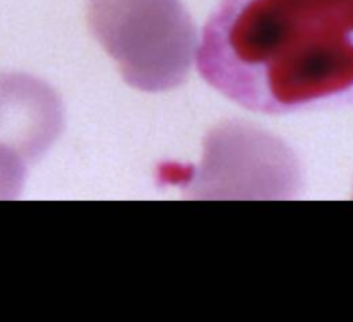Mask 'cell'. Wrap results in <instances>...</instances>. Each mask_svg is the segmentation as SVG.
I'll return each mask as SVG.
<instances>
[{
    "label": "cell",
    "instance_id": "cell-1",
    "mask_svg": "<svg viewBox=\"0 0 353 322\" xmlns=\"http://www.w3.org/2000/svg\"><path fill=\"white\" fill-rule=\"evenodd\" d=\"M206 83L250 111L353 104V0H220L198 46Z\"/></svg>",
    "mask_w": 353,
    "mask_h": 322
},
{
    "label": "cell",
    "instance_id": "cell-2",
    "mask_svg": "<svg viewBox=\"0 0 353 322\" xmlns=\"http://www.w3.org/2000/svg\"><path fill=\"white\" fill-rule=\"evenodd\" d=\"M88 21L132 85L163 89L151 52L168 87L182 82L194 46V26L181 0H90Z\"/></svg>",
    "mask_w": 353,
    "mask_h": 322
},
{
    "label": "cell",
    "instance_id": "cell-3",
    "mask_svg": "<svg viewBox=\"0 0 353 322\" xmlns=\"http://www.w3.org/2000/svg\"><path fill=\"white\" fill-rule=\"evenodd\" d=\"M19 177H21V167H19V161H16V156L0 149V196H6L8 191L18 189Z\"/></svg>",
    "mask_w": 353,
    "mask_h": 322
}]
</instances>
